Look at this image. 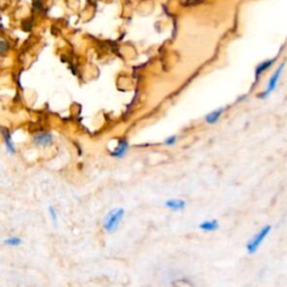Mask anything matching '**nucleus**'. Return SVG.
Masks as SVG:
<instances>
[{
  "label": "nucleus",
  "instance_id": "1",
  "mask_svg": "<svg viewBox=\"0 0 287 287\" xmlns=\"http://www.w3.org/2000/svg\"><path fill=\"white\" fill-rule=\"evenodd\" d=\"M126 215V211L124 208H117L113 210L109 211L108 215L104 217L103 220V229L108 234H113L118 228H119L120 223Z\"/></svg>",
  "mask_w": 287,
  "mask_h": 287
},
{
  "label": "nucleus",
  "instance_id": "2",
  "mask_svg": "<svg viewBox=\"0 0 287 287\" xmlns=\"http://www.w3.org/2000/svg\"><path fill=\"white\" fill-rule=\"evenodd\" d=\"M272 230L271 226H265L262 228L256 235H255L252 239L249 240V243L247 244V252L249 254H255L258 250L259 246L263 244V241L266 239V237L270 235V232Z\"/></svg>",
  "mask_w": 287,
  "mask_h": 287
},
{
  "label": "nucleus",
  "instance_id": "3",
  "mask_svg": "<svg viewBox=\"0 0 287 287\" xmlns=\"http://www.w3.org/2000/svg\"><path fill=\"white\" fill-rule=\"evenodd\" d=\"M284 67H285V63H282V64L279 67H277L276 71L273 73V75L271 76L270 81H268L266 91H264V92L261 95H259V97H261V98H266L273 92V91L276 89L277 83H279V80H280V77L282 75V73H283Z\"/></svg>",
  "mask_w": 287,
  "mask_h": 287
},
{
  "label": "nucleus",
  "instance_id": "4",
  "mask_svg": "<svg viewBox=\"0 0 287 287\" xmlns=\"http://www.w3.org/2000/svg\"><path fill=\"white\" fill-rule=\"evenodd\" d=\"M128 149H129L128 140L125 138H120L119 140H118V144L116 147L110 152V155L113 158H124L127 152H128Z\"/></svg>",
  "mask_w": 287,
  "mask_h": 287
},
{
  "label": "nucleus",
  "instance_id": "5",
  "mask_svg": "<svg viewBox=\"0 0 287 287\" xmlns=\"http://www.w3.org/2000/svg\"><path fill=\"white\" fill-rule=\"evenodd\" d=\"M165 207L172 211H182L186 208V202L181 199H170L165 201Z\"/></svg>",
  "mask_w": 287,
  "mask_h": 287
},
{
  "label": "nucleus",
  "instance_id": "6",
  "mask_svg": "<svg viewBox=\"0 0 287 287\" xmlns=\"http://www.w3.org/2000/svg\"><path fill=\"white\" fill-rule=\"evenodd\" d=\"M34 142L37 146H47L53 142V136L51 133H40L35 136Z\"/></svg>",
  "mask_w": 287,
  "mask_h": 287
},
{
  "label": "nucleus",
  "instance_id": "7",
  "mask_svg": "<svg viewBox=\"0 0 287 287\" xmlns=\"http://www.w3.org/2000/svg\"><path fill=\"white\" fill-rule=\"evenodd\" d=\"M200 229L202 231H207V232H212L219 229V222L216 219H211V220H206L200 223L199 226Z\"/></svg>",
  "mask_w": 287,
  "mask_h": 287
},
{
  "label": "nucleus",
  "instance_id": "8",
  "mask_svg": "<svg viewBox=\"0 0 287 287\" xmlns=\"http://www.w3.org/2000/svg\"><path fill=\"white\" fill-rule=\"evenodd\" d=\"M2 138H3V143H4V146H6L8 153L9 154H15L16 153L15 144H13V142H12L11 136H10V134H9V131H7L6 129L2 130Z\"/></svg>",
  "mask_w": 287,
  "mask_h": 287
},
{
  "label": "nucleus",
  "instance_id": "9",
  "mask_svg": "<svg viewBox=\"0 0 287 287\" xmlns=\"http://www.w3.org/2000/svg\"><path fill=\"white\" fill-rule=\"evenodd\" d=\"M222 112H223V109H218V110H216V111L210 112V113H209V115L206 117V121L208 122V124H210V125L216 124V122H217L219 119H220Z\"/></svg>",
  "mask_w": 287,
  "mask_h": 287
},
{
  "label": "nucleus",
  "instance_id": "10",
  "mask_svg": "<svg viewBox=\"0 0 287 287\" xmlns=\"http://www.w3.org/2000/svg\"><path fill=\"white\" fill-rule=\"evenodd\" d=\"M274 62H275V58H273V60H268V61H265V62L261 63V64H259V65L257 66V69H256V77H257V79L263 74L264 72L270 69V67L273 65V63H274Z\"/></svg>",
  "mask_w": 287,
  "mask_h": 287
},
{
  "label": "nucleus",
  "instance_id": "11",
  "mask_svg": "<svg viewBox=\"0 0 287 287\" xmlns=\"http://www.w3.org/2000/svg\"><path fill=\"white\" fill-rule=\"evenodd\" d=\"M3 244L7 245L8 247H18L22 244V240L18 237H9V238H6L3 240Z\"/></svg>",
  "mask_w": 287,
  "mask_h": 287
},
{
  "label": "nucleus",
  "instance_id": "12",
  "mask_svg": "<svg viewBox=\"0 0 287 287\" xmlns=\"http://www.w3.org/2000/svg\"><path fill=\"white\" fill-rule=\"evenodd\" d=\"M48 213H49V217H51V220L53 223H57L58 220V217H57V212L55 209H54L52 206L48 207Z\"/></svg>",
  "mask_w": 287,
  "mask_h": 287
},
{
  "label": "nucleus",
  "instance_id": "13",
  "mask_svg": "<svg viewBox=\"0 0 287 287\" xmlns=\"http://www.w3.org/2000/svg\"><path fill=\"white\" fill-rule=\"evenodd\" d=\"M177 142V136H171V137H167L164 140V145L166 146H174Z\"/></svg>",
  "mask_w": 287,
  "mask_h": 287
}]
</instances>
